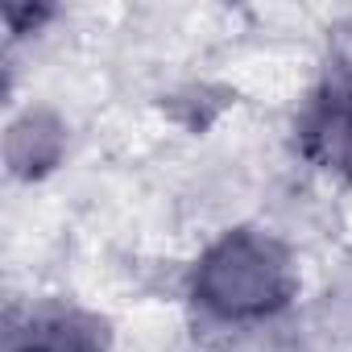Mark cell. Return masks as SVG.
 <instances>
[{
	"label": "cell",
	"mask_w": 352,
	"mask_h": 352,
	"mask_svg": "<svg viewBox=\"0 0 352 352\" xmlns=\"http://www.w3.org/2000/svg\"><path fill=\"white\" fill-rule=\"evenodd\" d=\"M9 352H108V323L91 311L46 302L13 327Z\"/></svg>",
	"instance_id": "obj_3"
},
{
	"label": "cell",
	"mask_w": 352,
	"mask_h": 352,
	"mask_svg": "<svg viewBox=\"0 0 352 352\" xmlns=\"http://www.w3.org/2000/svg\"><path fill=\"white\" fill-rule=\"evenodd\" d=\"M298 149L319 170H352V75L331 71L307 100L298 124Z\"/></svg>",
	"instance_id": "obj_2"
},
{
	"label": "cell",
	"mask_w": 352,
	"mask_h": 352,
	"mask_svg": "<svg viewBox=\"0 0 352 352\" xmlns=\"http://www.w3.org/2000/svg\"><path fill=\"white\" fill-rule=\"evenodd\" d=\"M298 270L290 249L261 228H232L191 270V302L216 323H261L290 307Z\"/></svg>",
	"instance_id": "obj_1"
}]
</instances>
